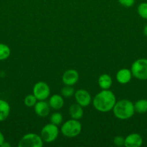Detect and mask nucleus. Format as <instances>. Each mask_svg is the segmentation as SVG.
I'll return each instance as SVG.
<instances>
[{
	"mask_svg": "<svg viewBox=\"0 0 147 147\" xmlns=\"http://www.w3.org/2000/svg\"><path fill=\"white\" fill-rule=\"evenodd\" d=\"M69 114L72 119H75V120L81 119L84 116V111L82 106H81L78 103L71 105L69 108Z\"/></svg>",
	"mask_w": 147,
	"mask_h": 147,
	"instance_id": "obj_13",
	"label": "nucleus"
},
{
	"mask_svg": "<svg viewBox=\"0 0 147 147\" xmlns=\"http://www.w3.org/2000/svg\"><path fill=\"white\" fill-rule=\"evenodd\" d=\"M138 13L142 18L147 20V3L143 2L138 7Z\"/></svg>",
	"mask_w": 147,
	"mask_h": 147,
	"instance_id": "obj_22",
	"label": "nucleus"
},
{
	"mask_svg": "<svg viewBox=\"0 0 147 147\" xmlns=\"http://www.w3.org/2000/svg\"><path fill=\"white\" fill-rule=\"evenodd\" d=\"M135 111L140 114H144L147 112V100L146 99H141L137 100L134 104Z\"/></svg>",
	"mask_w": 147,
	"mask_h": 147,
	"instance_id": "obj_17",
	"label": "nucleus"
},
{
	"mask_svg": "<svg viewBox=\"0 0 147 147\" xmlns=\"http://www.w3.org/2000/svg\"><path fill=\"white\" fill-rule=\"evenodd\" d=\"M1 147H10V146H11V145H10V144H8V143H7V142H4V143H3L2 144H1Z\"/></svg>",
	"mask_w": 147,
	"mask_h": 147,
	"instance_id": "obj_26",
	"label": "nucleus"
},
{
	"mask_svg": "<svg viewBox=\"0 0 147 147\" xmlns=\"http://www.w3.org/2000/svg\"><path fill=\"white\" fill-rule=\"evenodd\" d=\"M92 103L97 111L105 113L112 110L116 103V98L110 90H102L95 96Z\"/></svg>",
	"mask_w": 147,
	"mask_h": 147,
	"instance_id": "obj_1",
	"label": "nucleus"
},
{
	"mask_svg": "<svg viewBox=\"0 0 147 147\" xmlns=\"http://www.w3.org/2000/svg\"><path fill=\"white\" fill-rule=\"evenodd\" d=\"M131 70L127 68H122L118 70L116 74L117 81L120 84H126L129 83L132 78Z\"/></svg>",
	"mask_w": 147,
	"mask_h": 147,
	"instance_id": "obj_12",
	"label": "nucleus"
},
{
	"mask_svg": "<svg viewBox=\"0 0 147 147\" xmlns=\"http://www.w3.org/2000/svg\"><path fill=\"white\" fill-rule=\"evenodd\" d=\"M113 143L117 146H122L125 145V138L122 136H115L113 139Z\"/></svg>",
	"mask_w": 147,
	"mask_h": 147,
	"instance_id": "obj_23",
	"label": "nucleus"
},
{
	"mask_svg": "<svg viewBox=\"0 0 147 147\" xmlns=\"http://www.w3.org/2000/svg\"><path fill=\"white\" fill-rule=\"evenodd\" d=\"M120 4L125 7H131L135 3V0H118Z\"/></svg>",
	"mask_w": 147,
	"mask_h": 147,
	"instance_id": "obj_24",
	"label": "nucleus"
},
{
	"mask_svg": "<svg viewBox=\"0 0 147 147\" xmlns=\"http://www.w3.org/2000/svg\"><path fill=\"white\" fill-rule=\"evenodd\" d=\"M62 134L68 138H74L79 135L82 131V124L79 120L71 119L65 122L61 129Z\"/></svg>",
	"mask_w": 147,
	"mask_h": 147,
	"instance_id": "obj_3",
	"label": "nucleus"
},
{
	"mask_svg": "<svg viewBox=\"0 0 147 147\" xmlns=\"http://www.w3.org/2000/svg\"><path fill=\"white\" fill-rule=\"evenodd\" d=\"M11 54V50L7 45L0 43V60H4L8 58Z\"/></svg>",
	"mask_w": 147,
	"mask_h": 147,
	"instance_id": "obj_18",
	"label": "nucleus"
},
{
	"mask_svg": "<svg viewBox=\"0 0 147 147\" xmlns=\"http://www.w3.org/2000/svg\"><path fill=\"white\" fill-rule=\"evenodd\" d=\"M50 123L54 125H56V126L60 125L62 123V121H63V116H62L61 113H59V112L53 113L50 116Z\"/></svg>",
	"mask_w": 147,
	"mask_h": 147,
	"instance_id": "obj_19",
	"label": "nucleus"
},
{
	"mask_svg": "<svg viewBox=\"0 0 147 147\" xmlns=\"http://www.w3.org/2000/svg\"><path fill=\"white\" fill-rule=\"evenodd\" d=\"M133 76L141 80H147V59L136 60L131 66Z\"/></svg>",
	"mask_w": 147,
	"mask_h": 147,
	"instance_id": "obj_4",
	"label": "nucleus"
},
{
	"mask_svg": "<svg viewBox=\"0 0 147 147\" xmlns=\"http://www.w3.org/2000/svg\"><path fill=\"white\" fill-rule=\"evenodd\" d=\"M62 96L66 98H70L75 93L74 88L71 86H66L61 89Z\"/></svg>",
	"mask_w": 147,
	"mask_h": 147,
	"instance_id": "obj_21",
	"label": "nucleus"
},
{
	"mask_svg": "<svg viewBox=\"0 0 147 147\" xmlns=\"http://www.w3.org/2000/svg\"><path fill=\"white\" fill-rule=\"evenodd\" d=\"M40 136L43 142L46 143H51L57 139L59 136V129L56 125L48 123L42 129Z\"/></svg>",
	"mask_w": 147,
	"mask_h": 147,
	"instance_id": "obj_6",
	"label": "nucleus"
},
{
	"mask_svg": "<svg viewBox=\"0 0 147 147\" xmlns=\"http://www.w3.org/2000/svg\"><path fill=\"white\" fill-rule=\"evenodd\" d=\"M112 83V78L108 74H102L98 79V84L102 90H109Z\"/></svg>",
	"mask_w": 147,
	"mask_h": 147,
	"instance_id": "obj_15",
	"label": "nucleus"
},
{
	"mask_svg": "<svg viewBox=\"0 0 147 147\" xmlns=\"http://www.w3.org/2000/svg\"><path fill=\"white\" fill-rule=\"evenodd\" d=\"M43 141L41 136L34 133H29L22 136L19 142V147H42Z\"/></svg>",
	"mask_w": 147,
	"mask_h": 147,
	"instance_id": "obj_5",
	"label": "nucleus"
},
{
	"mask_svg": "<svg viewBox=\"0 0 147 147\" xmlns=\"http://www.w3.org/2000/svg\"><path fill=\"white\" fill-rule=\"evenodd\" d=\"M144 34L147 37V25H146L144 28Z\"/></svg>",
	"mask_w": 147,
	"mask_h": 147,
	"instance_id": "obj_27",
	"label": "nucleus"
},
{
	"mask_svg": "<svg viewBox=\"0 0 147 147\" xmlns=\"http://www.w3.org/2000/svg\"><path fill=\"white\" fill-rule=\"evenodd\" d=\"M50 93V87L45 82H37L33 87V95L35 96L37 100H45L48 98Z\"/></svg>",
	"mask_w": 147,
	"mask_h": 147,
	"instance_id": "obj_7",
	"label": "nucleus"
},
{
	"mask_svg": "<svg viewBox=\"0 0 147 147\" xmlns=\"http://www.w3.org/2000/svg\"><path fill=\"white\" fill-rule=\"evenodd\" d=\"M75 99L76 103L82 107L88 106L91 103L92 98L89 92L84 89H79L76 90L74 93Z\"/></svg>",
	"mask_w": 147,
	"mask_h": 147,
	"instance_id": "obj_8",
	"label": "nucleus"
},
{
	"mask_svg": "<svg viewBox=\"0 0 147 147\" xmlns=\"http://www.w3.org/2000/svg\"><path fill=\"white\" fill-rule=\"evenodd\" d=\"M10 113V104L6 100L0 99V121H5L8 118Z\"/></svg>",
	"mask_w": 147,
	"mask_h": 147,
	"instance_id": "obj_16",
	"label": "nucleus"
},
{
	"mask_svg": "<svg viewBox=\"0 0 147 147\" xmlns=\"http://www.w3.org/2000/svg\"><path fill=\"white\" fill-rule=\"evenodd\" d=\"M4 142V136L3 135V134L0 131V146H1L3 143Z\"/></svg>",
	"mask_w": 147,
	"mask_h": 147,
	"instance_id": "obj_25",
	"label": "nucleus"
},
{
	"mask_svg": "<svg viewBox=\"0 0 147 147\" xmlns=\"http://www.w3.org/2000/svg\"><path fill=\"white\" fill-rule=\"evenodd\" d=\"M112 111L115 117L120 120L131 119L135 113L134 104L127 99H122L116 102Z\"/></svg>",
	"mask_w": 147,
	"mask_h": 147,
	"instance_id": "obj_2",
	"label": "nucleus"
},
{
	"mask_svg": "<svg viewBox=\"0 0 147 147\" xmlns=\"http://www.w3.org/2000/svg\"><path fill=\"white\" fill-rule=\"evenodd\" d=\"M142 144L143 139L138 134H131L125 139L124 146L126 147H140Z\"/></svg>",
	"mask_w": 147,
	"mask_h": 147,
	"instance_id": "obj_11",
	"label": "nucleus"
},
{
	"mask_svg": "<svg viewBox=\"0 0 147 147\" xmlns=\"http://www.w3.org/2000/svg\"><path fill=\"white\" fill-rule=\"evenodd\" d=\"M37 99L34 95H27L24 100V103L27 107H33L37 103Z\"/></svg>",
	"mask_w": 147,
	"mask_h": 147,
	"instance_id": "obj_20",
	"label": "nucleus"
},
{
	"mask_svg": "<svg viewBox=\"0 0 147 147\" xmlns=\"http://www.w3.org/2000/svg\"><path fill=\"white\" fill-rule=\"evenodd\" d=\"M79 78V73L76 70L70 69L64 72L62 76V81L66 86H72L77 83Z\"/></svg>",
	"mask_w": 147,
	"mask_h": 147,
	"instance_id": "obj_9",
	"label": "nucleus"
},
{
	"mask_svg": "<svg viewBox=\"0 0 147 147\" xmlns=\"http://www.w3.org/2000/svg\"><path fill=\"white\" fill-rule=\"evenodd\" d=\"M48 103L50 105V108H52L53 109H54V110H59L64 105V100H63V98H62L61 96L55 94L53 95L50 98Z\"/></svg>",
	"mask_w": 147,
	"mask_h": 147,
	"instance_id": "obj_14",
	"label": "nucleus"
},
{
	"mask_svg": "<svg viewBox=\"0 0 147 147\" xmlns=\"http://www.w3.org/2000/svg\"><path fill=\"white\" fill-rule=\"evenodd\" d=\"M34 110L37 116L44 118L48 116L50 113V106L47 102L44 100H39L34 106Z\"/></svg>",
	"mask_w": 147,
	"mask_h": 147,
	"instance_id": "obj_10",
	"label": "nucleus"
}]
</instances>
